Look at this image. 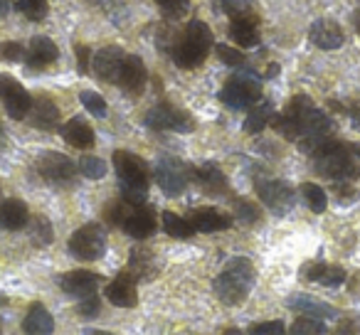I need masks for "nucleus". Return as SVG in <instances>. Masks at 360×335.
Instances as JSON below:
<instances>
[{
	"instance_id": "nucleus-45",
	"label": "nucleus",
	"mask_w": 360,
	"mask_h": 335,
	"mask_svg": "<svg viewBox=\"0 0 360 335\" xmlns=\"http://www.w3.org/2000/svg\"><path fill=\"white\" fill-rule=\"evenodd\" d=\"M99 310H101V301H99V296H86V298H82V303H79V313L82 315H86V318H96L99 315Z\"/></svg>"
},
{
	"instance_id": "nucleus-22",
	"label": "nucleus",
	"mask_w": 360,
	"mask_h": 335,
	"mask_svg": "<svg viewBox=\"0 0 360 335\" xmlns=\"http://www.w3.org/2000/svg\"><path fill=\"white\" fill-rule=\"evenodd\" d=\"M230 40L237 47H257L259 45V27H257V18H235L227 30Z\"/></svg>"
},
{
	"instance_id": "nucleus-31",
	"label": "nucleus",
	"mask_w": 360,
	"mask_h": 335,
	"mask_svg": "<svg viewBox=\"0 0 360 335\" xmlns=\"http://www.w3.org/2000/svg\"><path fill=\"white\" fill-rule=\"evenodd\" d=\"M160 222H163V230L168 237H175V239H188V237L195 235V227H193L191 220L180 215H173V212H163L160 215Z\"/></svg>"
},
{
	"instance_id": "nucleus-43",
	"label": "nucleus",
	"mask_w": 360,
	"mask_h": 335,
	"mask_svg": "<svg viewBox=\"0 0 360 335\" xmlns=\"http://www.w3.org/2000/svg\"><path fill=\"white\" fill-rule=\"evenodd\" d=\"M146 195H148V188H139V185H121V197L131 205H143Z\"/></svg>"
},
{
	"instance_id": "nucleus-34",
	"label": "nucleus",
	"mask_w": 360,
	"mask_h": 335,
	"mask_svg": "<svg viewBox=\"0 0 360 335\" xmlns=\"http://www.w3.org/2000/svg\"><path fill=\"white\" fill-rule=\"evenodd\" d=\"M30 239L35 242V247H47L52 244V225L47 222V217H35L30 225Z\"/></svg>"
},
{
	"instance_id": "nucleus-26",
	"label": "nucleus",
	"mask_w": 360,
	"mask_h": 335,
	"mask_svg": "<svg viewBox=\"0 0 360 335\" xmlns=\"http://www.w3.org/2000/svg\"><path fill=\"white\" fill-rule=\"evenodd\" d=\"M62 136H65V140L70 145H75V148H89V145H94V131H91V126L86 124L84 119H70L67 121V126H62Z\"/></svg>"
},
{
	"instance_id": "nucleus-6",
	"label": "nucleus",
	"mask_w": 360,
	"mask_h": 335,
	"mask_svg": "<svg viewBox=\"0 0 360 335\" xmlns=\"http://www.w3.org/2000/svg\"><path fill=\"white\" fill-rule=\"evenodd\" d=\"M70 251H72V256H77V259H82V261H96L99 256H104V251H106L104 227L96 225V222H89V225L72 232Z\"/></svg>"
},
{
	"instance_id": "nucleus-5",
	"label": "nucleus",
	"mask_w": 360,
	"mask_h": 335,
	"mask_svg": "<svg viewBox=\"0 0 360 335\" xmlns=\"http://www.w3.org/2000/svg\"><path fill=\"white\" fill-rule=\"evenodd\" d=\"M262 99V84L255 72H240L220 91V101L227 109H252Z\"/></svg>"
},
{
	"instance_id": "nucleus-19",
	"label": "nucleus",
	"mask_w": 360,
	"mask_h": 335,
	"mask_svg": "<svg viewBox=\"0 0 360 335\" xmlns=\"http://www.w3.org/2000/svg\"><path fill=\"white\" fill-rule=\"evenodd\" d=\"M191 178L202 185V190L210 195H225L227 192V178L215 163H205L200 168H191Z\"/></svg>"
},
{
	"instance_id": "nucleus-9",
	"label": "nucleus",
	"mask_w": 360,
	"mask_h": 335,
	"mask_svg": "<svg viewBox=\"0 0 360 335\" xmlns=\"http://www.w3.org/2000/svg\"><path fill=\"white\" fill-rule=\"evenodd\" d=\"M0 101L6 106L8 116L15 121L25 119L32 109V96L13 74H0Z\"/></svg>"
},
{
	"instance_id": "nucleus-33",
	"label": "nucleus",
	"mask_w": 360,
	"mask_h": 335,
	"mask_svg": "<svg viewBox=\"0 0 360 335\" xmlns=\"http://www.w3.org/2000/svg\"><path fill=\"white\" fill-rule=\"evenodd\" d=\"M77 165H79L82 176L89 178V180H101L106 176V163L101 158H96V155H84Z\"/></svg>"
},
{
	"instance_id": "nucleus-2",
	"label": "nucleus",
	"mask_w": 360,
	"mask_h": 335,
	"mask_svg": "<svg viewBox=\"0 0 360 335\" xmlns=\"http://www.w3.org/2000/svg\"><path fill=\"white\" fill-rule=\"evenodd\" d=\"M311 160H314L316 173L330 180L345 183L360 176V145L326 138L311 150Z\"/></svg>"
},
{
	"instance_id": "nucleus-12",
	"label": "nucleus",
	"mask_w": 360,
	"mask_h": 335,
	"mask_svg": "<svg viewBox=\"0 0 360 335\" xmlns=\"http://www.w3.org/2000/svg\"><path fill=\"white\" fill-rule=\"evenodd\" d=\"M257 195H259V200L264 202L274 215H286V212H291V207H294V202H296L294 190H291V185L284 180H259L257 183Z\"/></svg>"
},
{
	"instance_id": "nucleus-14",
	"label": "nucleus",
	"mask_w": 360,
	"mask_h": 335,
	"mask_svg": "<svg viewBox=\"0 0 360 335\" xmlns=\"http://www.w3.org/2000/svg\"><path fill=\"white\" fill-rule=\"evenodd\" d=\"M106 298L119 308H134L139 303V291H136V276L129 269L121 271L109 286H106Z\"/></svg>"
},
{
	"instance_id": "nucleus-13",
	"label": "nucleus",
	"mask_w": 360,
	"mask_h": 335,
	"mask_svg": "<svg viewBox=\"0 0 360 335\" xmlns=\"http://www.w3.org/2000/svg\"><path fill=\"white\" fill-rule=\"evenodd\" d=\"M124 62H126V52L121 50V47H104V50L91 55L94 74L99 77L101 81H109V84H119Z\"/></svg>"
},
{
	"instance_id": "nucleus-17",
	"label": "nucleus",
	"mask_w": 360,
	"mask_h": 335,
	"mask_svg": "<svg viewBox=\"0 0 360 335\" xmlns=\"http://www.w3.org/2000/svg\"><path fill=\"white\" fill-rule=\"evenodd\" d=\"M124 232L134 239H148L150 235H155V215L150 207L146 205H136L134 210L129 212V217L124 220Z\"/></svg>"
},
{
	"instance_id": "nucleus-37",
	"label": "nucleus",
	"mask_w": 360,
	"mask_h": 335,
	"mask_svg": "<svg viewBox=\"0 0 360 335\" xmlns=\"http://www.w3.org/2000/svg\"><path fill=\"white\" fill-rule=\"evenodd\" d=\"M18 11H20L27 20L37 22L47 15V0H18Z\"/></svg>"
},
{
	"instance_id": "nucleus-41",
	"label": "nucleus",
	"mask_w": 360,
	"mask_h": 335,
	"mask_svg": "<svg viewBox=\"0 0 360 335\" xmlns=\"http://www.w3.org/2000/svg\"><path fill=\"white\" fill-rule=\"evenodd\" d=\"M215 52H217V57H220V60L225 62L227 67H242V65H245V55H242L240 50H235V47L215 45Z\"/></svg>"
},
{
	"instance_id": "nucleus-35",
	"label": "nucleus",
	"mask_w": 360,
	"mask_h": 335,
	"mask_svg": "<svg viewBox=\"0 0 360 335\" xmlns=\"http://www.w3.org/2000/svg\"><path fill=\"white\" fill-rule=\"evenodd\" d=\"M291 333H294V335H321V333H326L323 318L304 315V318L294 320V325H291Z\"/></svg>"
},
{
	"instance_id": "nucleus-23",
	"label": "nucleus",
	"mask_w": 360,
	"mask_h": 335,
	"mask_svg": "<svg viewBox=\"0 0 360 335\" xmlns=\"http://www.w3.org/2000/svg\"><path fill=\"white\" fill-rule=\"evenodd\" d=\"M22 330L30 333V335H47V333L55 330V320H52L50 310H47L40 301L30 306L25 320H22Z\"/></svg>"
},
{
	"instance_id": "nucleus-20",
	"label": "nucleus",
	"mask_w": 360,
	"mask_h": 335,
	"mask_svg": "<svg viewBox=\"0 0 360 335\" xmlns=\"http://www.w3.org/2000/svg\"><path fill=\"white\" fill-rule=\"evenodd\" d=\"M57 57H60V50H57L55 42L45 35H37L30 40L25 62H27V67H47V65H52V62H57Z\"/></svg>"
},
{
	"instance_id": "nucleus-11",
	"label": "nucleus",
	"mask_w": 360,
	"mask_h": 335,
	"mask_svg": "<svg viewBox=\"0 0 360 335\" xmlns=\"http://www.w3.org/2000/svg\"><path fill=\"white\" fill-rule=\"evenodd\" d=\"M37 173L42 180H47L50 185H62V183H72L75 173L79 171V165L72 158H67L65 153H45L37 158L35 163Z\"/></svg>"
},
{
	"instance_id": "nucleus-38",
	"label": "nucleus",
	"mask_w": 360,
	"mask_h": 335,
	"mask_svg": "<svg viewBox=\"0 0 360 335\" xmlns=\"http://www.w3.org/2000/svg\"><path fill=\"white\" fill-rule=\"evenodd\" d=\"M222 8H225V13L232 20L235 18H255L252 15V11H255L252 0H222Z\"/></svg>"
},
{
	"instance_id": "nucleus-21",
	"label": "nucleus",
	"mask_w": 360,
	"mask_h": 335,
	"mask_svg": "<svg viewBox=\"0 0 360 335\" xmlns=\"http://www.w3.org/2000/svg\"><path fill=\"white\" fill-rule=\"evenodd\" d=\"M30 121L35 129H55L57 121H60V109H57V104L47 94H40L37 99H32Z\"/></svg>"
},
{
	"instance_id": "nucleus-15",
	"label": "nucleus",
	"mask_w": 360,
	"mask_h": 335,
	"mask_svg": "<svg viewBox=\"0 0 360 335\" xmlns=\"http://www.w3.org/2000/svg\"><path fill=\"white\" fill-rule=\"evenodd\" d=\"M101 274H94V271H86V269H75L70 274L62 276V289L65 294L75 296V298H86V296H94L96 289L101 284Z\"/></svg>"
},
{
	"instance_id": "nucleus-4",
	"label": "nucleus",
	"mask_w": 360,
	"mask_h": 335,
	"mask_svg": "<svg viewBox=\"0 0 360 335\" xmlns=\"http://www.w3.org/2000/svg\"><path fill=\"white\" fill-rule=\"evenodd\" d=\"M215 45L212 30L207 27V22L193 20L186 30L175 37L173 47H170V57L180 70H195L198 65L207 60L210 47Z\"/></svg>"
},
{
	"instance_id": "nucleus-30",
	"label": "nucleus",
	"mask_w": 360,
	"mask_h": 335,
	"mask_svg": "<svg viewBox=\"0 0 360 335\" xmlns=\"http://www.w3.org/2000/svg\"><path fill=\"white\" fill-rule=\"evenodd\" d=\"M306 279L316 281L321 286H340L345 281V271L340 266H333V264H311L309 271H306Z\"/></svg>"
},
{
	"instance_id": "nucleus-1",
	"label": "nucleus",
	"mask_w": 360,
	"mask_h": 335,
	"mask_svg": "<svg viewBox=\"0 0 360 335\" xmlns=\"http://www.w3.org/2000/svg\"><path fill=\"white\" fill-rule=\"evenodd\" d=\"M274 129L279 131L284 138L299 140V148L311 155V150L326 138H330L333 124L321 109H316L314 101L309 96L299 94L289 101L284 114L274 116Z\"/></svg>"
},
{
	"instance_id": "nucleus-10",
	"label": "nucleus",
	"mask_w": 360,
	"mask_h": 335,
	"mask_svg": "<svg viewBox=\"0 0 360 335\" xmlns=\"http://www.w3.org/2000/svg\"><path fill=\"white\" fill-rule=\"evenodd\" d=\"M153 178L165 195L175 197L186 190L188 180H191V168H188L186 163H180V160H175V158H163L158 165H155Z\"/></svg>"
},
{
	"instance_id": "nucleus-47",
	"label": "nucleus",
	"mask_w": 360,
	"mask_h": 335,
	"mask_svg": "<svg viewBox=\"0 0 360 335\" xmlns=\"http://www.w3.org/2000/svg\"><path fill=\"white\" fill-rule=\"evenodd\" d=\"M11 11V0H0V18H6Z\"/></svg>"
},
{
	"instance_id": "nucleus-3",
	"label": "nucleus",
	"mask_w": 360,
	"mask_h": 335,
	"mask_svg": "<svg viewBox=\"0 0 360 335\" xmlns=\"http://www.w3.org/2000/svg\"><path fill=\"white\" fill-rule=\"evenodd\" d=\"M257 281V271L247 256H235V259L227 261V266L220 271V276L215 279L212 289L215 296L225 306H240L247 296L252 294Z\"/></svg>"
},
{
	"instance_id": "nucleus-49",
	"label": "nucleus",
	"mask_w": 360,
	"mask_h": 335,
	"mask_svg": "<svg viewBox=\"0 0 360 335\" xmlns=\"http://www.w3.org/2000/svg\"><path fill=\"white\" fill-rule=\"evenodd\" d=\"M353 22H355V30H358V35H360V11L353 15Z\"/></svg>"
},
{
	"instance_id": "nucleus-40",
	"label": "nucleus",
	"mask_w": 360,
	"mask_h": 335,
	"mask_svg": "<svg viewBox=\"0 0 360 335\" xmlns=\"http://www.w3.org/2000/svg\"><path fill=\"white\" fill-rule=\"evenodd\" d=\"M235 220L245 222V225H255L259 220V210L255 205H250L247 200H237L235 202Z\"/></svg>"
},
{
	"instance_id": "nucleus-8",
	"label": "nucleus",
	"mask_w": 360,
	"mask_h": 335,
	"mask_svg": "<svg viewBox=\"0 0 360 335\" xmlns=\"http://www.w3.org/2000/svg\"><path fill=\"white\" fill-rule=\"evenodd\" d=\"M116 168V176H119L121 185H139L148 188L150 183V168L141 155L129 153V150H114L111 155Z\"/></svg>"
},
{
	"instance_id": "nucleus-50",
	"label": "nucleus",
	"mask_w": 360,
	"mask_h": 335,
	"mask_svg": "<svg viewBox=\"0 0 360 335\" xmlns=\"http://www.w3.org/2000/svg\"><path fill=\"white\" fill-rule=\"evenodd\" d=\"M353 121H355V126L360 129V109H355V111H353Z\"/></svg>"
},
{
	"instance_id": "nucleus-16",
	"label": "nucleus",
	"mask_w": 360,
	"mask_h": 335,
	"mask_svg": "<svg viewBox=\"0 0 360 335\" xmlns=\"http://www.w3.org/2000/svg\"><path fill=\"white\" fill-rule=\"evenodd\" d=\"M309 40L314 42L319 50H338V47L343 45L345 35H343V27L335 20L321 18V20H316L314 25H311Z\"/></svg>"
},
{
	"instance_id": "nucleus-32",
	"label": "nucleus",
	"mask_w": 360,
	"mask_h": 335,
	"mask_svg": "<svg viewBox=\"0 0 360 335\" xmlns=\"http://www.w3.org/2000/svg\"><path fill=\"white\" fill-rule=\"evenodd\" d=\"M301 195H304L306 205H309L316 215L326 212V207H328V197H326L323 188L314 185V183H304V185H301Z\"/></svg>"
},
{
	"instance_id": "nucleus-28",
	"label": "nucleus",
	"mask_w": 360,
	"mask_h": 335,
	"mask_svg": "<svg viewBox=\"0 0 360 335\" xmlns=\"http://www.w3.org/2000/svg\"><path fill=\"white\" fill-rule=\"evenodd\" d=\"M129 271L136 276V281H139V279H153V276L158 274V269H155V261H153V254H150L148 249H143V247H136V249H131Z\"/></svg>"
},
{
	"instance_id": "nucleus-39",
	"label": "nucleus",
	"mask_w": 360,
	"mask_h": 335,
	"mask_svg": "<svg viewBox=\"0 0 360 335\" xmlns=\"http://www.w3.org/2000/svg\"><path fill=\"white\" fill-rule=\"evenodd\" d=\"M79 101L82 106H86V111L94 116H106V99L101 94H96V91H82L79 94Z\"/></svg>"
},
{
	"instance_id": "nucleus-27",
	"label": "nucleus",
	"mask_w": 360,
	"mask_h": 335,
	"mask_svg": "<svg viewBox=\"0 0 360 335\" xmlns=\"http://www.w3.org/2000/svg\"><path fill=\"white\" fill-rule=\"evenodd\" d=\"M191 222H193V227H195V232H205V235H210V232H225L227 227L232 225L230 217L222 215V212H217V210L193 212Z\"/></svg>"
},
{
	"instance_id": "nucleus-51",
	"label": "nucleus",
	"mask_w": 360,
	"mask_h": 335,
	"mask_svg": "<svg viewBox=\"0 0 360 335\" xmlns=\"http://www.w3.org/2000/svg\"><path fill=\"white\" fill-rule=\"evenodd\" d=\"M6 143V133H3V129H0V145Z\"/></svg>"
},
{
	"instance_id": "nucleus-42",
	"label": "nucleus",
	"mask_w": 360,
	"mask_h": 335,
	"mask_svg": "<svg viewBox=\"0 0 360 335\" xmlns=\"http://www.w3.org/2000/svg\"><path fill=\"white\" fill-rule=\"evenodd\" d=\"M25 57L20 42H0V60L3 62H18Z\"/></svg>"
},
{
	"instance_id": "nucleus-7",
	"label": "nucleus",
	"mask_w": 360,
	"mask_h": 335,
	"mask_svg": "<svg viewBox=\"0 0 360 335\" xmlns=\"http://www.w3.org/2000/svg\"><path fill=\"white\" fill-rule=\"evenodd\" d=\"M143 124L153 131H178V133H191L195 131V119L186 109L173 104H158L143 116Z\"/></svg>"
},
{
	"instance_id": "nucleus-24",
	"label": "nucleus",
	"mask_w": 360,
	"mask_h": 335,
	"mask_svg": "<svg viewBox=\"0 0 360 335\" xmlns=\"http://www.w3.org/2000/svg\"><path fill=\"white\" fill-rule=\"evenodd\" d=\"M289 308H294V310H299V313H304V315H314V318H333L335 315V310L330 308L328 303H323V301H319V298H314V296H309V294H294V296H289Z\"/></svg>"
},
{
	"instance_id": "nucleus-18",
	"label": "nucleus",
	"mask_w": 360,
	"mask_h": 335,
	"mask_svg": "<svg viewBox=\"0 0 360 335\" xmlns=\"http://www.w3.org/2000/svg\"><path fill=\"white\" fill-rule=\"evenodd\" d=\"M146 79H148V72H146V65L139 55H126L124 70H121L119 77V86L129 94H141L146 86Z\"/></svg>"
},
{
	"instance_id": "nucleus-44",
	"label": "nucleus",
	"mask_w": 360,
	"mask_h": 335,
	"mask_svg": "<svg viewBox=\"0 0 360 335\" xmlns=\"http://www.w3.org/2000/svg\"><path fill=\"white\" fill-rule=\"evenodd\" d=\"M250 333H255V335H281L284 333V323H281V320H264V323L252 325Z\"/></svg>"
},
{
	"instance_id": "nucleus-36",
	"label": "nucleus",
	"mask_w": 360,
	"mask_h": 335,
	"mask_svg": "<svg viewBox=\"0 0 360 335\" xmlns=\"http://www.w3.org/2000/svg\"><path fill=\"white\" fill-rule=\"evenodd\" d=\"M155 6L160 8L163 18H168V20H180V18L188 13V8H191V0H155Z\"/></svg>"
},
{
	"instance_id": "nucleus-29",
	"label": "nucleus",
	"mask_w": 360,
	"mask_h": 335,
	"mask_svg": "<svg viewBox=\"0 0 360 335\" xmlns=\"http://www.w3.org/2000/svg\"><path fill=\"white\" fill-rule=\"evenodd\" d=\"M271 121H274V104H271V101H257V104L252 106L250 116L245 119V131L247 133H259Z\"/></svg>"
},
{
	"instance_id": "nucleus-48",
	"label": "nucleus",
	"mask_w": 360,
	"mask_h": 335,
	"mask_svg": "<svg viewBox=\"0 0 360 335\" xmlns=\"http://www.w3.org/2000/svg\"><path fill=\"white\" fill-rule=\"evenodd\" d=\"M279 74V65H269V72H266V77H276Z\"/></svg>"
},
{
	"instance_id": "nucleus-46",
	"label": "nucleus",
	"mask_w": 360,
	"mask_h": 335,
	"mask_svg": "<svg viewBox=\"0 0 360 335\" xmlns=\"http://www.w3.org/2000/svg\"><path fill=\"white\" fill-rule=\"evenodd\" d=\"M75 55H77V60H79V72H82V74H89V67H91V52H89V47L75 45Z\"/></svg>"
},
{
	"instance_id": "nucleus-25",
	"label": "nucleus",
	"mask_w": 360,
	"mask_h": 335,
	"mask_svg": "<svg viewBox=\"0 0 360 335\" xmlns=\"http://www.w3.org/2000/svg\"><path fill=\"white\" fill-rule=\"evenodd\" d=\"M30 222V212L22 200H6L0 205V225L6 230H22Z\"/></svg>"
}]
</instances>
